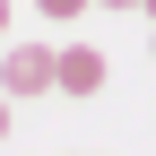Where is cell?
Segmentation results:
<instances>
[{
	"mask_svg": "<svg viewBox=\"0 0 156 156\" xmlns=\"http://www.w3.org/2000/svg\"><path fill=\"white\" fill-rule=\"evenodd\" d=\"M35 9H44V26H69V17H87L95 0H35Z\"/></svg>",
	"mask_w": 156,
	"mask_h": 156,
	"instance_id": "obj_3",
	"label": "cell"
},
{
	"mask_svg": "<svg viewBox=\"0 0 156 156\" xmlns=\"http://www.w3.org/2000/svg\"><path fill=\"white\" fill-rule=\"evenodd\" d=\"M52 87H61V95H104V52H95V44H61Z\"/></svg>",
	"mask_w": 156,
	"mask_h": 156,
	"instance_id": "obj_2",
	"label": "cell"
},
{
	"mask_svg": "<svg viewBox=\"0 0 156 156\" xmlns=\"http://www.w3.org/2000/svg\"><path fill=\"white\" fill-rule=\"evenodd\" d=\"M95 9H139V0H95Z\"/></svg>",
	"mask_w": 156,
	"mask_h": 156,
	"instance_id": "obj_5",
	"label": "cell"
},
{
	"mask_svg": "<svg viewBox=\"0 0 156 156\" xmlns=\"http://www.w3.org/2000/svg\"><path fill=\"white\" fill-rule=\"evenodd\" d=\"M0 139H9V95H0Z\"/></svg>",
	"mask_w": 156,
	"mask_h": 156,
	"instance_id": "obj_4",
	"label": "cell"
},
{
	"mask_svg": "<svg viewBox=\"0 0 156 156\" xmlns=\"http://www.w3.org/2000/svg\"><path fill=\"white\" fill-rule=\"evenodd\" d=\"M52 61H61L52 44H9V61H0V95H44V87H52Z\"/></svg>",
	"mask_w": 156,
	"mask_h": 156,
	"instance_id": "obj_1",
	"label": "cell"
},
{
	"mask_svg": "<svg viewBox=\"0 0 156 156\" xmlns=\"http://www.w3.org/2000/svg\"><path fill=\"white\" fill-rule=\"evenodd\" d=\"M139 9H147V17H156V0H139Z\"/></svg>",
	"mask_w": 156,
	"mask_h": 156,
	"instance_id": "obj_7",
	"label": "cell"
},
{
	"mask_svg": "<svg viewBox=\"0 0 156 156\" xmlns=\"http://www.w3.org/2000/svg\"><path fill=\"white\" fill-rule=\"evenodd\" d=\"M0 35H9V0H0Z\"/></svg>",
	"mask_w": 156,
	"mask_h": 156,
	"instance_id": "obj_6",
	"label": "cell"
}]
</instances>
